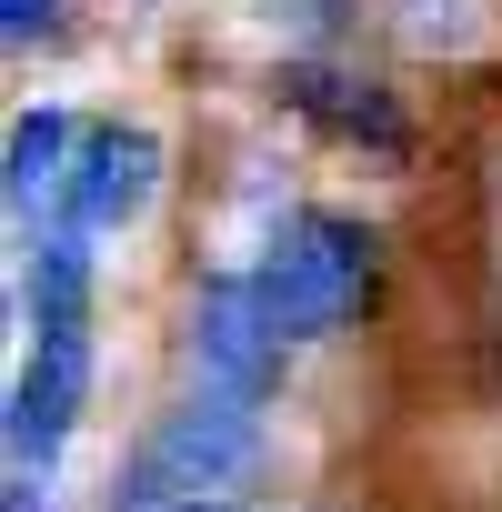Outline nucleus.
<instances>
[{"label":"nucleus","instance_id":"f257e3e1","mask_svg":"<svg viewBox=\"0 0 502 512\" xmlns=\"http://www.w3.org/2000/svg\"><path fill=\"white\" fill-rule=\"evenodd\" d=\"M382 282V241L352 211H292L272 231V251L251 262V292H262L282 342H332Z\"/></svg>","mask_w":502,"mask_h":512},{"label":"nucleus","instance_id":"f03ea898","mask_svg":"<svg viewBox=\"0 0 502 512\" xmlns=\"http://www.w3.org/2000/svg\"><path fill=\"white\" fill-rule=\"evenodd\" d=\"M251 412H262V402H241V392L181 402V412L151 432V452H141L121 512H161V502H191V492H231L251 462H262V422H251Z\"/></svg>","mask_w":502,"mask_h":512},{"label":"nucleus","instance_id":"7ed1b4c3","mask_svg":"<svg viewBox=\"0 0 502 512\" xmlns=\"http://www.w3.org/2000/svg\"><path fill=\"white\" fill-rule=\"evenodd\" d=\"M282 352H292V342L272 332V312H262V292H251V272L191 292V372H201V392L262 402L272 372H282Z\"/></svg>","mask_w":502,"mask_h":512},{"label":"nucleus","instance_id":"20e7f679","mask_svg":"<svg viewBox=\"0 0 502 512\" xmlns=\"http://www.w3.org/2000/svg\"><path fill=\"white\" fill-rule=\"evenodd\" d=\"M151 191H161V141L141 121H91L81 151H71V181H61V221L121 231V221L151 211Z\"/></svg>","mask_w":502,"mask_h":512},{"label":"nucleus","instance_id":"39448f33","mask_svg":"<svg viewBox=\"0 0 502 512\" xmlns=\"http://www.w3.org/2000/svg\"><path fill=\"white\" fill-rule=\"evenodd\" d=\"M282 111H302L322 141H342V151H372V161H402L412 151V121H402V101L382 91V81H362V71H332V61H282Z\"/></svg>","mask_w":502,"mask_h":512},{"label":"nucleus","instance_id":"423d86ee","mask_svg":"<svg viewBox=\"0 0 502 512\" xmlns=\"http://www.w3.org/2000/svg\"><path fill=\"white\" fill-rule=\"evenodd\" d=\"M81 402H91V332H31V362L11 382V462L51 472V452L71 442Z\"/></svg>","mask_w":502,"mask_h":512},{"label":"nucleus","instance_id":"0eeeda50","mask_svg":"<svg viewBox=\"0 0 502 512\" xmlns=\"http://www.w3.org/2000/svg\"><path fill=\"white\" fill-rule=\"evenodd\" d=\"M71 151H81V121H71V111H21V121H11V201H21V211L61 201Z\"/></svg>","mask_w":502,"mask_h":512},{"label":"nucleus","instance_id":"6e6552de","mask_svg":"<svg viewBox=\"0 0 502 512\" xmlns=\"http://www.w3.org/2000/svg\"><path fill=\"white\" fill-rule=\"evenodd\" d=\"M392 21H402V41L422 51V61H462V51H482V0H392Z\"/></svg>","mask_w":502,"mask_h":512},{"label":"nucleus","instance_id":"1a4fd4ad","mask_svg":"<svg viewBox=\"0 0 502 512\" xmlns=\"http://www.w3.org/2000/svg\"><path fill=\"white\" fill-rule=\"evenodd\" d=\"M0 31H11V51L51 41V31H61V0H0Z\"/></svg>","mask_w":502,"mask_h":512},{"label":"nucleus","instance_id":"9d476101","mask_svg":"<svg viewBox=\"0 0 502 512\" xmlns=\"http://www.w3.org/2000/svg\"><path fill=\"white\" fill-rule=\"evenodd\" d=\"M11 512H51V502H41V482H31V462L11 472Z\"/></svg>","mask_w":502,"mask_h":512},{"label":"nucleus","instance_id":"9b49d317","mask_svg":"<svg viewBox=\"0 0 502 512\" xmlns=\"http://www.w3.org/2000/svg\"><path fill=\"white\" fill-rule=\"evenodd\" d=\"M161 512H231L221 492H191V502H161Z\"/></svg>","mask_w":502,"mask_h":512}]
</instances>
